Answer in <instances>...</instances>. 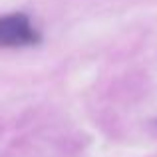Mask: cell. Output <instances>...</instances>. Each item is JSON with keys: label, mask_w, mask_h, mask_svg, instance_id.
Masks as SVG:
<instances>
[{"label": "cell", "mask_w": 157, "mask_h": 157, "mask_svg": "<svg viewBox=\"0 0 157 157\" xmlns=\"http://www.w3.org/2000/svg\"><path fill=\"white\" fill-rule=\"evenodd\" d=\"M40 34L26 14H10L0 18V48L36 46Z\"/></svg>", "instance_id": "1"}]
</instances>
